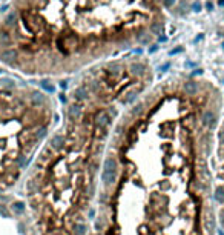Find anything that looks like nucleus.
Instances as JSON below:
<instances>
[{
    "mask_svg": "<svg viewBox=\"0 0 224 235\" xmlns=\"http://www.w3.org/2000/svg\"><path fill=\"white\" fill-rule=\"evenodd\" d=\"M216 126L196 80L135 102L112 129L86 235H216Z\"/></svg>",
    "mask_w": 224,
    "mask_h": 235,
    "instance_id": "nucleus-1",
    "label": "nucleus"
},
{
    "mask_svg": "<svg viewBox=\"0 0 224 235\" xmlns=\"http://www.w3.org/2000/svg\"><path fill=\"white\" fill-rule=\"evenodd\" d=\"M146 76V74H144ZM144 76L111 63L77 86L63 126L42 145L25 175V201L37 235H86L117 102L134 105Z\"/></svg>",
    "mask_w": 224,
    "mask_h": 235,
    "instance_id": "nucleus-2",
    "label": "nucleus"
},
{
    "mask_svg": "<svg viewBox=\"0 0 224 235\" xmlns=\"http://www.w3.org/2000/svg\"><path fill=\"white\" fill-rule=\"evenodd\" d=\"M0 83V197H3L25 178L49 137L52 112L43 92H18L11 79Z\"/></svg>",
    "mask_w": 224,
    "mask_h": 235,
    "instance_id": "nucleus-3",
    "label": "nucleus"
},
{
    "mask_svg": "<svg viewBox=\"0 0 224 235\" xmlns=\"http://www.w3.org/2000/svg\"><path fill=\"white\" fill-rule=\"evenodd\" d=\"M212 178L216 223L224 232V123L215 132V145L212 154Z\"/></svg>",
    "mask_w": 224,
    "mask_h": 235,
    "instance_id": "nucleus-4",
    "label": "nucleus"
},
{
    "mask_svg": "<svg viewBox=\"0 0 224 235\" xmlns=\"http://www.w3.org/2000/svg\"><path fill=\"white\" fill-rule=\"evenodd\" d=\"M11 45H12V35L6 29H0V48H2V51L9 49Z\"/></svg>",
    "mask_w": 224,
    "mask_h": 235,
    "instance_id": "nucleus-5",
    "label": "nucleus"
},
{
    "mask_svg": "<svg viewBox=\"0 0 224 235\" xmlns=\"http://www.w3.org/2000/svg\"><path fill=\"white\" fill-rule=\"evenodd\" d=\"M149 31L155 35H160L163 32V23L161 22H152L151 25H149Z\"/></svg>",
    "mask_w": 224,
    "mask_h": 235,
    "instance_id": "nucleus-6",
    "label": "nucleus"
},
{
    "mask_svg": "<svg viewBox=\"0 0 224 235\" xmlns=\"http://www.w3.org/2000/svg\"><path fill=\"white\" fill-rule=\"evenodd\" d=\"M137 42L141 43V45H147L149 42H151V35H149V32H146V31H140L137 34Z\"/></svg>",
    "mask_w": 224,
    "mask_h": 235,
    "instance_id": "nucleus-7",
    "label": "nucleus"
},
{
    "mask_svg": "<svg viewBox=\"0 0 224 235\" xmlns=\"http://www.w3.org/2000/svg\"><path fill=\"white\" fill-rule=\"evenodd\" d=\"M15 18H17L15 14H9V17L6 18V23H5V25H6V26H12V25H15Z\"/></svg>",
    "mask_w": 224,
    "mask_h": 235,
    "instance_id": "nucleus-8",
    "label": "nucleus"
},
{
    "mask_svg": "<svg viewBox=\"0 0 224 235\" xmlns=\"http://www.w3.org/2000/svg\"><path fill=\"white\" fill-rule=\"evenodd\" d=\"M163 3H164V6H172L175 3V0H163Z\"/></svg>",
    "mask_w": 224,
    "mask_h": 235,
    "instance_id": "nucleus-9",
    "label": "nucleus"
},
{
    "mask_svg": "<svg viewBox=\"0 0 224 235\" xmlns=\"http://www.w3.org/2000/svg\"><path fill=\"white\" fill-rule=\"evenodd\" d=\"M192 9H193V11H200V9H201V5H200V3H193V5H192Z\"/></svg>",
    "mask_w": 224,
    "mask_h": 235,
    "instance_id": "nucleus-10",
    "label": "nucleus"
},
{
    "mask_svg": "<svg viewBox=\"0 0 224 235\" xmlns=\"http://www.w3.org/2000/svg\"><path fill=\"white\" fill-rule=\"evenodd\" d=\"M206 8H207L209 11H212V9H213V5H212V2H207V3H206Z\"/></svg>",
    "mask_w": 224,
    "mask_h": 235,
    "instance_id": "nucleus-11",
    "label": "nucleus"
},
{
    "mask_svg": "<svg viewBox=\"0 0 224 235\" xmlns=\"http://www.w3.org/2000/svg\"><path fill=\"white\" fill-rule=\"evenodd\" d=\"M218 5H219V6H224V0H219V2H218Z\"/></svg>",
    "mask_w": 224,
    "mask_h": 235,
    "instance_id": "nucleus-12",
    "label": "nucleus"
}]
</instances>
